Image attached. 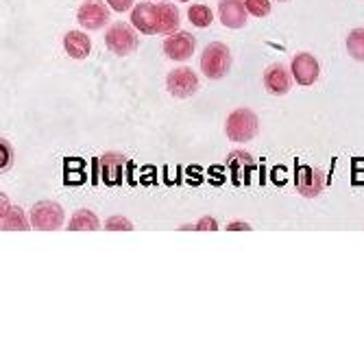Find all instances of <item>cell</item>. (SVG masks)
<instances>
[{"instance_id": "cell-5", "label": "cell", "mask_w": 364, "mask_h": 364, "mask_svg": "<svg viewBox=\"0 0 364 364\" xmlns=\"http://www.w3.org/2000/svg\"><path fill=\"white\" fill-rule=\"evenodd\" d=\"M105 44H107V48L114 55L127 57V55H131V53L138 48V36H136V31L131 28L129 24L116 22L105 33Z\"/></svg>"}, {"instance_id": "cell-17", "label": "cell", "mask_w": 364, "mask_h": 364, "mask_svg": "<svg viewBox=\"0 0 364 364\" xmlns=\"http://www.w3.org/2000/svg\"><path fill=\"white\" fill-rule=\"evenodd\" d=\"M98 227H101V223H98V216L94 212H90V210L75 212L73 220L68 223L70 231H96Z\"/></svg>"}, {"instance_id": "cell-18", "label": "cell", "mask_w": 364, "mask_h": 364, "mask_svg": "<svg viewBox=\"0 0 364 364\" xmlns=\"http://www.w3.org/2000/svg\"><path fill=\"white\" fill-rule=\"evenodd\" d=\"M188 20L196 26V28H208L214 22V14L208 5H192L188 9Z\"/></svg>"}, {"instance_id": "cell-1", "label": "cell", "mask_w": 364, "mask_h": 364, "mask_svg": "<svg viewBox=\"0 0 364 364\" xmlns=\"http://www.w3.org/2000/svg\"><path fill=\"white\" fill-rule=\"evenodd\" d=\"M131 24L144 36H171L179 31L181 16L173 3H140L131 11Z\"/></svg>"}, {"instance_id": "cell-9", "label": "cell", "mask_w": 364, "mask_h": 364, "mask_svg": "<svg viewBox=\"0 0 364 364\" xmlns=\"http://www.w3.org/2000/svg\"><path fill=\"white\" fill-rule=\"evenodd\" d=\"M166 87L175 98H190L198 92V79L190 68H177L166 77Z\"/></svg>"}, {"instance_id": "cell-25", "label": "cell", "mask_w": 364, "mask_h": 364, "mask_svg": "<svg viewBox=\"0 0 364 364\" xmlns=\"http://www.w3.org/2000/svg\"><path fill=\"white\" fill-rule=\"evenodd\" d=\"M227 231H251V225L249 223H229Z\"/></svg>"}, {"instance_id": "cell-24", "label": "cell", "mask_w": 364, "mask_h": 364, "mask_svg": "<svg viewBox=\"0 0 364 364\" xmlns=\"http://www.w3.org/2000/svg\"><path fill=\"white\" fill-rule=\"evenodd\" d=\"M3 171H9V166H11V146L3 140Z\"/></svg>"}, {"instance_id": "cell-23", "label": "cell", "mask_w": 364, "mask_h": 364, "mask_svg": "<svg viewBox=\"0 0 364 364\" xmlns=\"http://www.w3.org/2000/svg\"><path fill=\"white\" fill-rule=\"evenodd\" d=\"M196 229H198V231H216L218 225H216V220H214L212 216H205V218H201V223L196 225Z\"/></svg>"}, {"instance_id": "cell-16", "label": "cell", "mask_w": 364, "mask_h": 364, "mask_svg": "<svg viewBox=\"0 0 364 364\" xmlns=\"http://www.w3.org/2000/svg\"><path fill=\"white\" fill-rule=\"evenodd\" d=\"M63 48L73 59H85L92 53V42L83 31H68L63 38Z\"/></svg>"}, {"instance_id": "cell-21", "label": "cell", "mask_w": 364, "mask_h": 364, "mask_svg": "<svg viewBox=\"0 0 364 364\" xmlns=\"http://www.w3.org/2000/svg\"><path fill=\"white\" fill-rule=\"evenodd\" d=\"M105 229L107 231H131L134 229V223H131L127 216H109L105 220Z\"/></svg>"}, {"instance_id": "cell-22", "label": "cell", "mask_w": 364, "mask_h": 364, "mask_svg": "<svg viewBox=\"0 0 364 364\" xmlns=\"http://www.w3.org/2000/svg\"><path fill=\"white\" fill-rule=\"evenodd\" d=\"M105 3L112 7V11H118V14H124L134 7V0H105Z\"/></svg>"}, {"instance_id": "cell-20", "label": "cell", "mask_w": 364, "mask_h": 364, "mask_svg": "<svg viewBox=\"0 0 364 364\" xmlns=\"http://www.w3.org/2000/svg\"><path fill=\"white\" fill-rule=\"evenodd\" d=\"M247 11L255 18H267L271 14V3L269 0H245Z\"/></svg>"}, {"instance_id": "cell-6", "label": "cell", "mask_w": 364, "mask_h": 364, "mask_svg": "<svg viewBox=\"0 0 364 364\" xmlns=\"http://www.w3.org/2000/svg\"><path fill=\"white\" fill-rule=\"evenodd\" d=\"M109 9L112 7H107L103 0H85L77 11V20L83 28L98 31L109 24V14H112Z\"/></svg>"}, {"instance_id": "cell-3", "label": "cell", "mask_w": 364, "mask_h": 364, "mask_svg": "<svg viewBox=\"0 0 364 364\" xmlns=\"http://www.w3.org/2000/svg\"><path fill=\"white\" fill-rule=\"evenodd\" d=\"M231 70V50L223 42H212L201 55V73L208 79H223Z\"/></svg>"}, {"instance_id": "cell-7", "label": "cell", "mask_w": 364, "mask_h": 364, "mask_svg": "<svg viewBox=\"0 0 364 364\" xmlns=\"http://www.w3.org/2000/svg\"><path fill=\"white\" fill-rule=\"evenodd\" d=\"M164 55L173 61H186L194 55V46H196V40L192 33L188 31H175L171 36L164 40Z\"/></svg>"}, {"instance_id": "cell-2", "label": "cell", "mask_w": 364, "mask_h": 364, "mask_svg": "<svg viewBox=\"0 0 364 364\" xmlns=\"http://www.w3.org/2000/svg\"><path fill=\"white\" fill-rule=\"evenodd\" d=\"M225 134L231 142H249L257 136V116L255 112L240 107L231 112L225 122Z\"/></svg>"}, {"instance_id": "cell-8", "label": "cell", "mask_w": 364, "mask_h": 364, "mask_svg": "<svg viewBox=\"0 0 364 364\" xmlns=\"http://www.w3.org/2000/svg\"><path fill=\"white\" fill-rule=\"evenodd\" d=\"M290 73H292V79L296 83L308 87V85H312L318 79V75H321V63L310 53H299V55H294V59L290 63Z\"/></svg>"}, {"instance_id": "cell-10", "label": "cell", "mask_w": 364, "mask_h": 364, "mask_svg": "<svg viewBox=\"0 0 364 364\" xmlns=\"http://www.w3.org/2000/svg\"><path fill=\"white\" fill-rule=\"evenodd\" d=\"M294 183H296V190H299L304 196L314 198V196H318V194L325 190V186H327V177H325V173H323V171H318V168L301 166L299 171H296V179H294Z\"/></svg>"}, {"instance_id": "cell-15", "label": "cell", "mask_w": 364, "mask_h": 364, "mask_svg": "<svg viewBox=\"0 0 364 364\" xmlns=\"http://www.w3.org/2000/svg\"><path fill=\"white\" fill-rule=\"evenodd\" d=\"M0 227H3V231H26L31 227V220H26L24 212L16 205H9L7 196L3 194V212H0Z\"/></svg>"}, {"instance_id": "cell-4", "label": "cell", "mask_w": 364, "mask_h": 364, "mask_svg": "<svg viewBox=\"0 0 364 364\" xmlns=\"http://www.w3.org/2000/svg\"><path fill=\"white\" fill-rule=\"evenodd\" d=\"M31 227L40 231H57L63 225V208L55 201H40L31 208Z\"/></svg>"}, {"instance_id": "cell-19", "label": "cell", "mask_w": 364, "mask_h": 364, "mask_svg": "<svg viewBox=\"0 0 364 364\" xmlns=\"http://www.w3.org/2000/svg\"><path fill=\"white\" fill-rule=\"evenodd\" d=\"M347 53L355 61H364V28H353L347 36Z\"/></svg>"}, {"instance_id": "cell-26", "label": "cell", "mask_w": 364, "mask_h": 364, "mask_svg": "<svg viewBox=\"0 0 364 364\" xmlns=\"http://www.w3.org/2000/svg\"><path fill=\"white\" fill-rule=\"evenodd\" d=\"M179 3H192V0H179Z\"/></svg>"}, {"instance_id": "cell-13", "label": "cell", "mask_w": 364, "mask_h": 364, "mask_svg": "<svg viewBox=\"0 0 364 364\" xmlns=\"http://www.w3.org/2000/svg\"><path fill=\"white\" fill-rule=\"evenodd\" d=\"M292 85V73H288L282 63H273L271 68L264 73V87L275 96H284Z\"/></svg>"}, {"instance_id": "cell-11", "label": "cell", "mask_w": 364, "mask_h": 364, "mask_svg": "<svg viewBox=\"0 0 364 364\" xmlns=\"http://www.w3.org/2000/svg\"><path fill=\"white\" fill-rule=\"evenodd\" d=\"M218 18L223 22V26H227V28H242L249 18L245 0H220Z\"/></svg>"}, {"instance_id": "cell-12", "label": "cell", "mask_w": 364, "mask_h": 364, "mask_svg": "<svg viewBox=\"0 0 364 364\" xmlns=\"http://www.w3.org/2000/svg\"><path fill=\"white\" fill-rule=\"evenodd\" d=\"M227 166L231 171V179H234L236 186H247L251 173L255 171V159L249 153L234 151L227 155Z\"/></svg>"}, {"instance_id": "cell-27", "label": "cell", "mask_w": 364, "mask_h": 364, "mask_svg": "<svg viewBox=\"0 0 364 364\" xmlns=\"http://www.w3.org/2000/svg\"><path fill=\"white\" fill-rule=\"evenodd\" d=\"M279 3H288V0H279Z\"/></svg>"}, {"instance_id": "cell-14", "label": "cell", "mask_w": 364, "mask_h": 364, "mask_svg": "<svg viewBox=\"0 0 364 364\" xmlns=\"http://www.w3.org/2000/svg\"><path fill=\"white\" fill-rule=\"evenodd\" d=\"M127 166V157L120 153H105L101 157V168H103V179L107 186H118L122 181V168Z\"/></svg>"}]
</instances>
